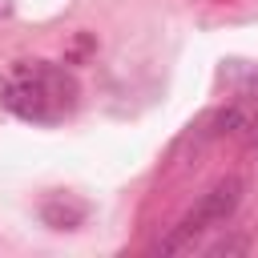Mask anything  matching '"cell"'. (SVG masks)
Listing matches in <instances>:
<instances>
[{"label": "cell", "mask_w": 258, "mask_h": 258, "mask_svg": "<svg viewBox=\"0 0 258 258\" xmlns=\"http://www.w3.org/2000/svg\"><path fill=\"white\" fill-rule=\"evenodd\" d=\"M12 12V0H0V16H8Z\"/></svg>", "instance_id": "8992f818"}, {"label": "cell", "mask_w": 258, "mask_h": 258, "mask_svg": "<svg viewBox=\"0 0 258 258\" xmlns=\"http://www.w3.org/2000/svg\"><path fill=\"white\" fill-rule=\"evenodd\" d=\"M81 218H85V206H64V210H60L56 202H48V206H44V222H48V226H56V230H73Z\"/></svg>", "instance_id": "277c9868"}, {"label": "cell", "mask_w": 258, "mask_h": 258, "mask_svg": "<svg viewBox=\"0 0 258 258\" xmlns=\"http://www.w3.org/2000/svg\"><path fill=\"white\" fill-rule=\"evenodd\" d=\"M77 81L73 73L44 64V60H20L4 81H0V105L32 125H52L73 113L77 105Z\"/></svg>", "instance_id": "6da1fadb"}, {"label": "cell", "mask_w": 258, "mask_h": 258, "mask_svg": "<svg viewBox=\"0 0 258 258\" xmlns=\"http://www.w3.org/2000/svg\"><path fill=\"white\" fill-rule=\"evenodd\" d=\"M238 202H242V177H222V181H214L202 198H198V206L161 238V254H177V250H185V246H194V238L198 234H206L210 226H222L234 210H238Z\"/></svg>", "instance_id": "7a4b0ae2"}, {"label": "cell", "mask_w": 258, "mask_h": 258, "mask_svg": "<svg viewBox=\"0 0 258 258\" xmlns=\"http://www.w3.org/2000/svg\"><path fill=\"white\" fill-rule=\"evenodd\" d=\"M214 133H230L242 141H258V109L254 105H230L214 117Z\"/></svg>", "instance_id": "3957f363"}, {"label": "cell", "mask_w": 258, "mask_h": 258, "mask_svg": "<svg viewBox=\"0 0 258 258\" xmlns=\"http://www.w3.org/2000/svg\"><path fill=\"white\" fill-rule=\"evenodd\" d=\"M238 250H246V242H214L210 246V254H238Z\"/></svg>", "instance_id": "5b68a950"}]
</instances>
